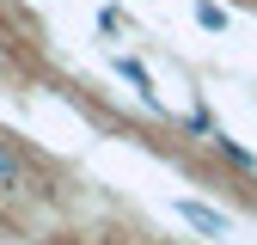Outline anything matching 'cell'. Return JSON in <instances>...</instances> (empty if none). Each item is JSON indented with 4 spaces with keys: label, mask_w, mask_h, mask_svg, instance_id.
<instances>
[{
    "label": "cell",
    "mask_w": 257,
    "mask_h": 245,
    "mask_svg": "<svg viewBox=\"0 0 257 245\" xmlns=\"http://www.w3.org/2000/svg\"><path fill=\"white\" fill-rule=\"evenodd\" d=\"M19 178H25V166L13 160V153H7V147H0V184H19Z\"/></svg>",
    "instance_id": "cell-1"
}]
</instances>
